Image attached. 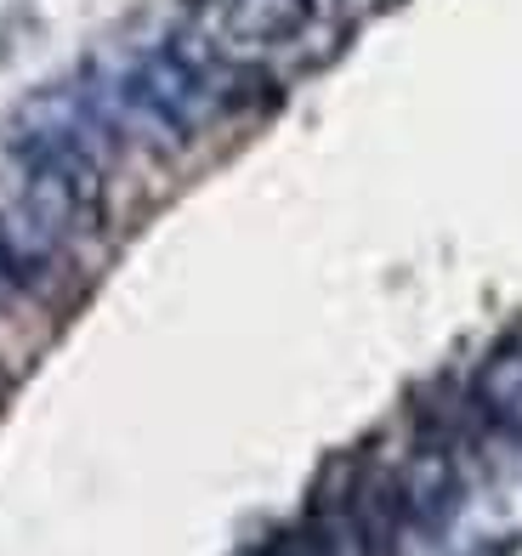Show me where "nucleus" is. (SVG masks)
Masks as SVG:
<instances>
[{
  "mask_svg": "<svg viewBox=\"0 0 522 556\" xmlns=\"http://www.w3.org/2000/svg\"><path fill=\"white\" fill-rule=\"evenodd\" d=\"M63 256H68V239L29 205V199L0 205V285L46 290L63 273Z\"/></svg>",
  "mask_w": 522,
  "mask_h": 556,
  "instance_id": "1",
  "label": "nucleus"
},
{
  "mask_svg": "<svg viewBox=\"0 0 522 556\" xmlns=\"http://www.w3.org/2000/svg\"><path fill=\"white\" fill-rule=\"evenodd\" d=\"M318 17H330L324 0H221V29L233 46H251V52L295 46Z\"/></svg>",
  "mask_w": 522,
  "mask_h": 556,
  "instance_id": "2",
  "label": "nucleus"
},
{
  "mask_svg": "<svg viewBox=\"0 0 522 556\" xmlns=\"http://www.w3.org/2000/svg\"><path fill=\"white\" fill-rule=\"evenodd\" d=\"M397 494H404V517L415 528H443L460 511V460L449 443H420L415 460L397 477Z\"/></svg>",
  "mask_w": 522,
  "mask_h": 556,
  "instance_id": "3",
  "label": "nucleus"
},
{
  "mask_svg": "<svg viewBox=\"0 0 522 556\" xmlns=\"http://www.w3.org/2000/svg\"><path fill=\"white\" fill-rule=\"evenodd\" d=\"M471 409L500 438L522 443V341H500L494 352H483V364L471 369Z\"/></svg>",
  "mask_w": 522,
  "mask_h": 556,
  "instance_id": "4",
  "label": "nucleus"
}]
</instances>
